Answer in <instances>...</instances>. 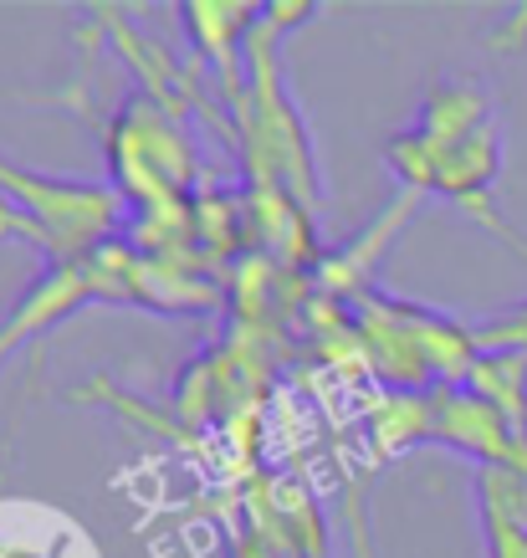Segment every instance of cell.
Returning <instances> with one entry per match:
<instances>
[{"label":"cell","mask_w":527,"mask_h":558,"mask_svg":"<svg viewBox=\"0 0 527 558\" xmlns=\"http://www.w3.org/2000/svg\"><path fill=\"white\" fill-rule=\"evenodd\" d=\"M0 195H11L16 210L36 226V236L57 262H77L93 246L108 241L113 220H119V201L98 185L83 180H47V174L16 170L0 159Z\"/></svg>","instance_id":"1"},{"label":"cell","mask_w":527,"mask_h":558,"mask_svg":"<svg viewBox=\"0 0 527 558\" xmlns=\"http://www.w3.org/2000/svg\"><path fill=\"white\" fill-rule=\"evenodd\" d=\"M87 298H98V292H93V277H87L83 256H77V262H51L32 288H26V298L0 318V364H5V354H16L26 339L47 333L51 323H62L68 313H77Z\"/></svg>","instance_id":"2"},{"label":"cell","mask_w":527,"mask_h":558,"mask_svg":"<svg viewBox=\"0 0 527 558\" xmlns=\"http://www.w3.org/2000/svg\"><path fill=\"white\" fill-rule=\"evenodd\" d=\"M492 93H487V83H477V77H441V83L430 87V98L420 102V119H415V129L430 138H461L471 134V129H481V123H492Z\"/></svg>","instance_id":"3"},{"label":"cell","mask_w":527,"mask_h":558,"mask_svg":"<svg viewBox=\"0 0 527 558\" xmlns=\"http://www.w3.org/2000/svg\"><path fill=\"white\" fill-rule=\"evenodd\" d=\"M261 5H210V0H185L180 5V16L189 21V32H195V41H200L216 62H221V72H225V98H241V77H236V41L246 26H256V21H246V16H256Z\"/></svg>","instance_id":"4"},{"label":"cell","mask_w":527,"mask_h":558,"mask_svg":"<svg viewBox=\"0 0 527 558\" xmlns=\"http://www.w3.org/2000/svg\"><path fill=\"white\" fill-rule=\"evenodd\" d=\"M471 339H477L481 354H523L527 359V298L523 303H512L507 313L477 323V328H471Z\"/></svg>","instance_id":"5"},{"label":"cell","mask_w":527,"mask_h":558,"mask_svg":"<svg viewBox=\"0 0 527 558\" xmlns=\"http://www.w3.org/2000/svg\"><path fill=\"white\" fill-rule=\"evenodd\" d=\"M481 527H487L492 558H527V527H517L512 518H502L492 508H481Z\"/></svg>","instance_id":"6"}]
</instances>
